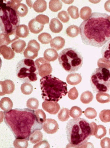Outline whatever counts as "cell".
Segmentation results:
<instances>
[{"label": "cell", "instance_id": "cell-44", "mask_svg": "<svg viewBox=\"0 0 110 148\" xmlns=\"http://www.w3.org/2000/svg\"><path fill=\"white\" fill-rule=\"evenodd\" d=\"M58 18L63 23H66L69 20L70 17L67 12L65 11L62 10L58 14Z\"/></svg>", "mask_w": 110, "mask_h": 148}, {"label": "cell", "instance_id": "cell-45", "mask_svg": "<svg viewBox=\"0 0 110 148\" xmlns=\"http://www.w3.org/2000/svg\"><path fill=\"white\" fill-rule=\"evenodd\" d=\"M35 18L37 21L42 24L44 25L49 22V18L45 15L39 14Z\"/></svg>", "mask_w": 110, "mask_h": 148}, {"label": "cell", "instance_id": "cell-50", "mask_svg": "<svg viewBox=\"0 0 110 148\" xmlns=\"http://www.w3.org/2000/svg\"><path fill=\"white\" fill-rule=\"evenodd\" d=\"M104 8L107 11L110 12V0H108L105 2Z\"/></svg>", "mask_w": 110, "mask_h": 148}, {"label": "cell", "instance_id": "cell-18", "mask_svg": "<svg viewBox=\"0 0 110 148\" xmlns=\"http://www.w3.org/2000/svg\"><path fill=\"white\" fill-rule=\"evenodd\" d=\"M49 28L53 33L60 32L62 29L63 26L60 21L56 18H52L49 25Z\"/></svg>", "mask_w": 110, "mask_h": 148}, {"label": "cell", "instance_id": "cell-8", "mask_svg": "<svg viewBox=\"0 0 110 148\" xmlns=\"http://www.w3.org/2000/svg\"><path fill=\"white\" fill-rule=\"evenodd\" d=\"M16 73L18 77L23 82H33L38 79L35 63L31 59L25 58L20 61L16 66Z\"/></svg>", "mask_w": 110, "mask_h": 148}, {"label": "cell", "instance_id": "cell-35", "mask_svg": "<svg viewBox=\"0 0 110 148\" xmlns=\"http://www.w3.org/2000/svg\"><path fill=\"white\" fill-rule=\"evenodd\" d=\"M38 39L42 44H46L50 42L52 39V37L49 34L46 32H43L38 35Z\"/></svg>", "mask_w": 110, "mask_h": 148}, {"label": "cell", "instance_id": "cell-21", "mask_svg": "<svg viewBox=\"0 0 110 148\" xmlns=\"http://www.w3.org/2000/svg\"><path fill=\"white\" fill-rule=\"evenodd\" d=\"M66 79L67 83L72 85L79 84L82 79L81 75L77 73L70 74L67 76Z\"/></svg>", "mask_w": 110, "mask_h": 148}, {"label": "cell", "instance_id": "cell-29", "mask_svg": "<svg viewBox=\"0 0 110 148\" xmlns=\"http://www.w3.org/2000/svg\"><path fill=\"white\" fill-rule=\"evenodd\" d=\"M43 138L42 133L37 130L33 132L30 136L29 140L33 144H36L41 140Z\"/></svg>", "mask_w": 110, "mask_h": 148}, {"label": "cell", "instance_id": "cell-22", "mask_svg": "<svg viewBox=\"0 0 110 148\" xmlns=\"http://www.w3.org/2000/svg\"><path fill=\"white\" fill-rule=\"evenodd\" d=\"M19 16L23 17L27 14L28 8L25 4L18 3L16 4L13 8Z\"/></svg>", "mask_w": 110, "mask_h": 148}, {"label": "cell", "instance_id": "cell-25", "mask_svg": "<svg viewBox=\"0 0 110 148\" xmlns=\"http://www.w3.org/2000/svg\"><path fill=\"white\" fill-rule=\"evenodd\" d=\"M16 35L19 37L25 38L29 34V30L28 26L25 24L18 25L15 30Z\"/></svg>", "mask_w": 110, "mask_h": 148}, {"label": "cell", "instance_id": "cell-46", "mask_svg": "<svg viewBox=\"0 0 110 148\" xmlns=\"http://www.w3.org/2000/svg\"><path fill=\"white\" fill-rule=\"evenodd\" d=\"M78 91L75 87L70 89L68 93V97L72 100L76 99L78 97Z\"/></svg>", "mask_w": 110, "mask_h": 148}, {"label": "cell", "instance_id": "cell-4", "mask_svg": "<svg viewBox=\"0 0 110 148\" xmlns=\"http://www.w3.org/2000/svg\"><path fill=\"white\" fill-rule=\"evenodd\" d=\"M41 95L45 101L58 102L68 93L66 83L51 75L40 80Z\"/></svg>", "mask_w": 110, "mask_h": 148}, {"label": "cell", "instance_id": "cell-31", "mask_svg": "<svg viewBox=\"0 0 110 148\" xmlns=\"http://www.w3.org/2000/svg\"><path fill=\"white\" fill-rule=\"evenodd\" d=\"M96 99L99 103H104L110 101V96L107 93L99 92L96 95Z\"/></svg>", "mask_w": 110, "mask_h": 148}, {"label": "cell", "instance_id": "cell-47", "mask_svg": "<svg viewBox=\"0 0 110 148\" xmlns=\"http://www.w3.org/2000/svg\"><path fill=\"white\" fill-rule=\"evenodd\" d=\"M50 147V145L46 140H43L34 145L33 148H48Z\"/></svg>", "mask_w": 110, "mask_h": 148}, {"label": "cell", "instance_id": "cell-40", "mask_svg": "<svg viewBox=\"0 0 110 148\" xmlns=\"http://www.w3.org/2000/svg\"><path fill=\"white\" fill-rule=\"evenodd\" d=\"M99 117L100 120L104 123L110 121V110H103L99 113Z\"/></svg>", "mask_w": 110, "mask_h": 148}, {"label": "cell", "instance_id": "cell-27", "mask_svg": "<svg viewBox=\"0 0 110 148\" xmlns=\"http://www.w3.org/2000/svg\"><path fill=\"white\" fill-rule=\"evenodd\" d=\"M62 3L60 0H51L49 2V8L52 11L56 12L62 8Z\"/></svg>", "mask_w": 110, "mask_h": 148}, {"label": "cell", "instance_id": "cell-15", "mask_svg": "<svg viewBox=\"0 0 110 148\" xmlns=\"http://www.w3.org/2000/svg\"><path fill=\"white\" fill-rule=\"evenodd\" d=\"M29 28L30 32L34 34H38L43 29L44 25L40 24L35 18L31 19L28 23Z\"/></svg>", "mask_w": 110, "mask_h": 148}, {"label": "cell", "instance_id": "cell-14", "mask_svg": "<svg viewBox=\"0 0 110 148\" xmlns=\"http://www.w3.org/2000/svg\"><path fill=\"white\" fill-rule=\"evenodd\" d=\"M19 37L16 35L15 31L12 32L0 34V46L8 45L10 43L18 39Z\"/></svg>", "mask_w": 110, "mask_h": 148}, {"label": "cell", "instance_id": "cell-28", "mask_svg": "<svg viewBox=\"0 0 110 148\" xmlns=\"http://www.w3.org/2000/svg\"><path fill=\"white\" fill-rule=\"evenodd\" d=\"M79 28L75 25H71L69 26L66 29V32L67 35L72 38L75 37L77 36L79 33Z\"/></svg>", "mask_w": 110, "mask_h": 148}, {"label": "cell", "instance_id": "cell-17", "mask_svg": "<svg viewBox=\"0 0 110 148\" xmlns=\"http://www.w3.org/2000/svg\"><path fill=\"white\" fill-rule=\"evenodd\" d=\"M0 54L4 58L8 60L13 58L15 56V53L10 47L5 45H2L0 47Z\"/></svg>", "mask_w": 110, "mask_h": 148}, {"label": "cell", "instance_id": "cell-34", "mask_svg": "<svg viewBox=\"0 0 110 148\" xmlns=\"http://www.w3.org/2000/svg\"><path fill=\"white\" fill-rule=\"evenodd\" d=\"M69 110L67 108H64L61 109L58 114L59 120L61 121H67L70 118Z\"/></svg>", "mask_w": 110, "mask_h": 148}, {"label": "cell", "instance_id": "cell-9", "mask_svg": "<svg viewBox=\"0 0 110 148\" xmlns=\"http://www.w3.org/2000/svg\"><path fill=\"white\" fill-rule=\"evenodd\" d=\"M38 73L41 77L50 75L52 71L50 62L44 58L40 57L35 61Z\"/></svg>", "mask_w": 110, "mask_h": 148}, {"label": "cell", "instance_id": "cell-20", "mask_svg": "<svg viewBox=\"0 0 110 148\" xmlns=\"http://www.w3.org/2000/svg\"><path fill=\"white\" fill-rule=\"evenodd\" d=\"M32 7L37 12H42L47 8V2L44 0L34 1V2L33 3Z\"/></svg>", "mask_w": 110, "mask_h": 148}, {"label": "cell", "instance_id": "cell-51", "mask_svg": "<svg viewBox=\"0 0 110 148\" xmlns=\"http://www.w3.org/2000/svg\"><path fill=\"white\" fill-rule=\"evenodd\" d=\"M64 3H66V4H70L72 3L73 1H74L73 0H67V1H62Z\"/></svg>", "mask_w": 110, "mask_h": 148}, {"label": "cell", "instance_id": "cell-42", "mask_svg": "<svg viewBox=\"0 0 110 148\" xmlns=\"http://www.w3.org/2000/svg\"><path fill=\"white\" fill-rule=\"evenodd\" d=\"M35 114L38 121L42 123L46 120V115L42 109H38L35 110Z\"/></svg>", "mask_w": 110, "mask_h": 148}, {"label": "cell", "instance_id": "cell-43", "mask_svg": "<svg viewBox=\"0 0 110 148\" xmlns=\"http://www.w3.org/2000/svg\"><path fill=\"white\" fill-rule=\"evenodd\" d=\"M84 114L87 118L93 119L97 116V112L94 109L91 107H88L84 111Z\"/></svg>", "mask_w": 110, "mask_h": 148}, {"label": "cell", "instance_id": "cell-1", "mask_svg": "<svg viewBox=\"0 0 110 148\" xmlns=\"http://www.w3.org/2000/svg\"><path fill=\"white\" fill-rule=\"evenodd\" d=\"M83 43L100 47L110 40V21L107 14L93 12L79 26Z\"/></svg>", "mask_w": 110, "mask_h": 148}, {"label": "cell", "instance_id": "cell-26", "mask_svg": "<svg viewBox=\"0 0 110 148\" xmlns=\"http://www.w3.org/2000/svg\"><path fill=\"white\" fill-rule=\"evenodd\" d=\"M101 53L102 58L110 63V40L102 47Z\"/></svg>", "mask_w": 110, "mask_h": 148}, {"label": "cell", "instance_id": "cell-16", "mask_svg": "<svg viewBox=\"0 0 110 148\" xmlns=\"http://www.w3.org/2000/svg\"><path fill=\"white\" fill-rule=\"evenodd\" d=\"M65 40L60 36H56L52 39L50 42L51 47L58 51L62 49L64 46Z\"/></svg>", "mask_w": 110, "mask_h": 148}, {"label": "cell", "instance_id": "cell-11", "mask_svg": "<svg viewBox=\"0 0 110 148\" xmlns=\"http://www.w3.org/2000/svg\"><path fill=\"white\" fill-rule=\"evenodd\" d=\"M44 131L48 134H53L59 129V125L55 119L48 118L46 119L42 124Z\"/></svg>", "mask_w": 110, "mask_h": 148}, {"label": "cell", "instance_id": "cell-49", "mask_svg": "<svg viewBox=\"0 0 110 148\" xmlns=\"http://www.w3.org/2000/svg\"><path fill=\"white\" fill-rule=\"evenodd\" d=\"M90 126L91 130V135L94 136L97 125L95 122H92L90 123Z\"/></svg>", "mask_w": 110, "mask_h": 148}, {"label": "cell", "instance_id": "cell-38", "mask_svg": "<svg viewBox=\"0 0 110 148\" xmlns=\"http://www.w3.org/2000/svg\"><path fill=\"white\" fill-rule=\"evenodd\" d=\"M20 89L22 92L25 95H29L32 92L33 87L30 83L26 82L21 84Z\"/></svg>", "mask_w": 110, "mask_h": 148}, {"label": "cell", "instance_id": "cell-7", "mask_svg": "<svg viewBox=\"0 0 110 148\" xmlns=\"http://www.w3.org/2000/svg\"><path fill=\"white\" fill-rule=\"evenodd\" d=\"M90 82L93 91L106 92L110 90V71L107 68H96L91 74Z\"/></svg>", "mask_w": 110, "mask_h": 148}, {"label": "cell", "instance_id": "cell-6", "mask_svg": "<svg viewBox=\"0 0 110 148\" xmlns=\"http://www.w3.org/2000/svg\"><path fill=\"white\" fill-rule=\"evenodd\" d=\"M0 2V28L2 33H9L15 31L20 23L19 16L15 10L5 1Z\"/></svg>", "mask_w": 110, "mask_h": 148}, {"label": "cell", "instance_id": "cell-41", "mask_svg": "<svg viewBox=\"0 0 110 148\" xmlns=\"http://www.w3.org/2000/svg\"><path fill=\"white\" fill-rule=\"evenodd\" d=\"M67 11L72 18L75 19L79 17V9L76 6L74 5L70 6L68 8Z\"/></svg>", "mask_w": 110, "mask_h": 148}, {"label": "cell", "instance_id": "cell-52", "mask_svg": "<svg viewBox=\"0 0 110 148\" xmlns=\"http://www.w3.org/2000/svg\"><path fill=\"white\" fill-rule=\"evenodd\" d=\"M109 20L110 21V15L109 16Z\"/></svg>", "mask_w": 110, "mask_h": 148}, {"label": "cell", "instance_id": "cell-36", "mask_svg": "<svg viewBox=\"0 0 110 148\" xmlns=\"http://www.w3.org/2000/svg\"><path fill=\"white\" fill-rule=\"evenodd\" d=\"M27 141L24 139H16L14 141L13 145L15 148H27L28 146Z\"/></svg>", "mask_w": 110, "mask_h": 148}, {"label": "cell", "instance_id": "cell-5", "mask_svg": "<svg viewBox=\"0 0 110 148\" xmlns=\"http://www.w3.org/2000/svg\"><path fill=\"white\" fill-rule=\"evenodd\" d=\"M61 66L69 73L75 72L82 66L83 58L81 53L76 49L69 47L62 50L58 57Z\"/></svg>", "mask_w": 110, "mask_h": 148}, {"label": "cell", "instance_id": "cell-12", "mask_svg": "<svg viewBox=\"0 0 110 148\" xmlns=\"http://www.w3.org/2000/svg\"><path fill=\"white\" fill-rule=\"evenodd\" d=\"M0 96L10 94L14 91L15 86L14 82L10 79H6L0 81Z\"/></svg>", "mask_w": 110, "mask_h": 148}, {"label": "cell", "instance_id": "cell-37", "mask_svg": "<svg viewBox=\"0 0 110 148\" xmlns=\"http://www.w3.org/2000/svg\"><path fill=\"white\" fill-rule=\"evenodd\" d=\"M39 105V101L36 98H30L28 99L26 102L27 107L31 110L37 109Z\"/></svg>", "mask_w": 110, "mask_h": 148}, {"label": "cell", "instance_id": "cell-48", "mask_svg": "<svg viewBox=\"0 0 110 148\" xmlns=\"http://www.w3.org/2000/svg\"><path fill=\"white\" fill-rule=\"evenodd\" d=\"M100 145L102 148H110V138L106 137L101 140Z\"/></svg>", "mask_w": 110, "mask_h": 148}, {"label": "cell", "instance_id": "cell-13", "mask_svg": "<svg viewBox=\"0 0 110 148\" xmlns=\"http://www.w3.org/2000/svg\"><path fill=\"white\" fill-rule=\"evenodd\" d=\"M43 109L51 114H57L60 109L59 104L56 102L45 101L42 104Z\"/></svg>", "mask_w": 110, "mask_h": 148}, {"label": "cell", "instance_id": "cell-19", "mask_svg": "<svg viewBox=\"0 0 110 148\" xmlns=\"http://www.w3.org/2000/svg\"><path fill=\"white\" fill-rule=\"evenodd\" d=\"M26 46L25 42L21 39L14 41L11 45V47L14 51L17 53L23 52Z\"/></svg>", "mask_w": 110, "mask_h": 148}, {"label": "cell", "instance_id": "cell-3", "mask_svg": "<svg viewBox=\"0 0 110 148\" xmlns=\"http://www.w3.org/2000/svg\"><path fill=\"white\" fill-rule=\"evenodd\" d=\"M68 145L81 147L90 139L91 130L88 122L86 119L78 118L70 120L66 127Z\"/></svg>", "mask_w": 110, "mask_h": 148}, {"label": "cell", "instance_id": "cell-39", "mask_svg": "<svg viewBox=\"0 0 110 148\" xmlns=\"http://www.w3.org/2000/svg\"><path fill=\"white\" fill-rule=\"evenodd\" d=\"M70 115L73 118H78L82 114V112L81 108L77 106H73L70 109Z\"/></svg>", "mask_w": 110, "mask_h": 148}, {"label": "cell", "instance_id": "cell-32", "mask_svg": "<svg viewBox=\"0 0 110 148\" xmlns=\"http://www.w3.org/2000/svg\"><path fill=\"white\" fill-rule=\"evenodd\" d=\"M107 130L105 127L101 125H97L94 136L98 139H101L106 134Z\"/></svg>", "mask_w": 110, "mask_h": 148}, {"label": "cell", "instance_id": "cell-24", "mask_svg": "<svg viewBox=\"0 0 110 148\" xmlns=\"http://www.w3.org/2000/svg\"><path fill=\"white\" fill-rule=\"evenodd\" d=\"M13 106V103L11 99L7 97L1 98L0 101L1 108L5 112H8L12 109Z\"/></svg>", "mask_w": 110, "mask_h": 148}, {"label": "cell", "instance_id": "cell-33", "mask_svg": "<svg viewBox=\"0 0 110 148\" xmlns=\"http://www.w3.org/2000/svg\"><path fill=\"white\" fill-rule=\"evenodd\" d=\"M92 10L88 6H85L82 8L80 11V17L84 20L87 19L91 16Z\"/></svg>", "mask_w": 110, "mask_h": 148}, {"label": "cell", "instance_id": "cell-2", "mask_svg": "<svg viewBox=\"0 0 110 148\" xmlns=\"http://www.w3.org/2000/svg\"><path fill=\"white\" fill-rule=\"evenodd\" d=\"M4 114V122L16 139L28 141L33 132L43 128L42 123L38 121L33 110L16 108L5 112Z\"/></svg>", "mask_w": 110, "mask_h": 148}, {"label": "cell", "instance_id": "cell-30", "mask_svg": "<svg viewBox=\"0 0 110 148\" xmlns=\"http://www.w3.org/2000/svg\"><path fill=\"white\" fill-rule=\"evenodd\" d=\"M94 96L92 93L89 91H86L83 92L80 97L81 101L83 103H89L93 99Z\"/></svg>", "mask_w": 110, "mask_h": 148}, {"label": "cell", "instance_id": "cell-23", "mask_svg": "<svg viewBox=\"0 0 110 148\" xmlns=\"http://www.w3.org/2000/svg\"><path fill=\"white\" fill-rule=\"evenodd\" d=\"M58 56L57 51L53 49H46L44 53V58L49 62H53L56 60Z\"/></svg>", "mask_w": 110, "mask_h": 148}, {"label": "cell", "instance_id": "cell-53", "mask_svg": "<svg viewBox=\"0 0 110 148\" xmlns=\"http://www.w3.org/2000/svg\"><path fill=\"white\" fill-rule=\"evenodd\" d=\"M109 71H110V68Z\"/></svg>", "mask_w": 110, "mask_h": 148}, {"label": "cell", "instance_id": "cell-10", "mask_svg": "<svg viewBox=\"0 0 110 148\" xmlns=\"http://www.w3.org/2000/svg\"><path fill=\"white\" fill-rule=\"evenodd\" d=\"M40 49V45L36 40H30L23 52L24 56L27 59H33L38 56Z\"/></svg>", "mask_w": 110, "mask_h": 148}]
</instances>
